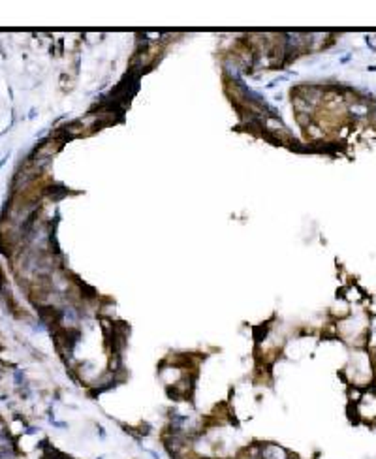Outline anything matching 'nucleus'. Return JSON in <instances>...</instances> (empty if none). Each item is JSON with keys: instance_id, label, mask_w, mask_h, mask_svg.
I'll return each instance as SVG.
<instances>
[{"instance_id": "obj_2", "label": "nucleus", "mask_w": 376, "mask_h": 459, "mask_svg": "<svg viewBox=\"0 0 376 459\" xmlns=\"http://www.w3.org/2000/svg\"><path fill=\"white\" fill-rule=\"evenodd\" d=\"M183 459H205V458H183Z\"/></svg>"}, {"instance_id": "obj_1", "label": "nucleus", "mask_w": 376, "mask_h": 459, "mask_svg": "<svg viewBox=\"0 0 376 459\" xmlns=\"http://www.w3.org/2000/svg\"><path fill=\"white\" fill-rule=\"evenodd\" d=\"M260 459H290V454L278 444H261Z\"/></svg>"}]
</instances>
